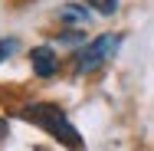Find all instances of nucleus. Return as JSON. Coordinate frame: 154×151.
<instances>
[{
    "instance_id": "1",
    "label": "nucleus",
    "mask_w": 154,
    "mask_h": 151,
    "mask_svg": "<svg viewBox=\"0 0 154 151\" xmlns=\"http://www.w3.org/2000/svg\"><path fill=\"white\" fill-rule=\"evenodd\" d=\"M23 118L33 121V125H39V128H46L56 141H62V145H69L72 151L82 148V138H79V131L69 125V118L62 115V109H56V105H30L26 112H23Z\"/></svg>"
},
{
    "instance_id": "2",
    "label": "nucleus",
    "mask_w": 154,
    "mask_h": 151,
    "mask_svg": "<svg viewBox=\"0 0 154 151\" xmlns=\"http://www.w3.org/2000/svg\"><path fill=\"white\" fill-rule=\"evenodd\" d=\"M118 46H122V36L118 33H105V36H95L92 43L75 56V72H95V69H102L105 62L112 59L115 53H118Z\"/></svg>"
},
{
    "instance_id": "3",
    "label": "nucleus",
    "mask_w": 154,
    "mask_h": 151,
    "mask_svg": "<svg viewBox=\"0 0 154 151\" xmlns=\"http://www.w3.org/2000/svg\"><path fill=\"white\" fill-rule=\"evenodd\" d=\"M30 62H33V72L43 76V79L56 76V69H59V59H56V53H53L49 46H36L30 53Z\"/></svg>"
},
{
    "instance_id": "4",
    "label": "nucleus",
    "mask_w": 154,
    "mask_h": 151,
    "mask_svg": "<svg viewBox=\"0 0 154 151\" xmlns=\"http://www.w3.org/2000/svg\"><path fill=\"white\" fill-rule=\"evenodd\" d=\"M59 20H62V23H75V27H85V23H89V13H85L79 3H66V7L59 10Z\"/></svg>"
},
{
    "instance_id": "5",
    "label": "nucleus",
    "mask_w": 154,
    "mask_h": 151,
    "mask_svg": "<svg viewBox=\"0 0 154 151\" xmlns=\"http://www.w3.org/2000/svg\"><path fill=\"white\" fill-rule=\"evenodd\" d=\"M89 7L98 10V13H105V17H112V13L118 10V0H89Z\"/></svg>"
},
{
    "instance_id": "6",
    "label": "nucleus",
    "mask_w": 154,
    "mask_h": 151,
    "mask_svg": "<svg viewBox=\"0 0 154 151\" xmlns=\"http://www.w3.org/2000/svg\"><path fill=\"white\" fill-rule=\"evenodd\" d=\"M17 53V39H0V62Z\"/></svg>"
},
{
    "instance_id": "7",
    "label": "nucleus",
    "mask_w": 154,
    "mask_h": 151,
    "mask_svg": "<svg viewBox=\"0 0 154 151\" xmlns=\"http://www.w3.org/2000/svg\"><path fill=\"white\" fill-rule=\"evenodd\" d=\"M3 135H7V121H0V138H3Z\"/></svg>"
}]
</instances>
